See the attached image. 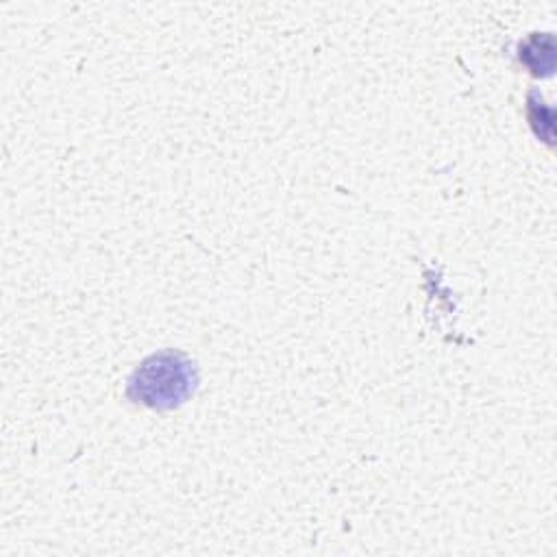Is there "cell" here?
<instances>
[{"label": "cell", "mask_w": 557, "mask_h": 557, "mask_svg": "<svg viewBox=\"0 0 557 557\" xmlns=\"http://www.w3.org/2000/svg\"><path fill=\"white\" fill-rule=\"evenodd\" d=\"M194 387L189 363L174 352L154 355L148 359L131 383V394L150 407L178 405Z\"/></svg>", "instance_id": "cell-1"}]
</instances>
